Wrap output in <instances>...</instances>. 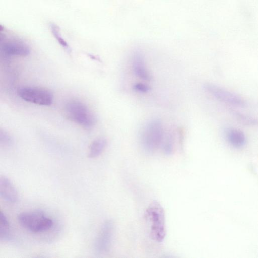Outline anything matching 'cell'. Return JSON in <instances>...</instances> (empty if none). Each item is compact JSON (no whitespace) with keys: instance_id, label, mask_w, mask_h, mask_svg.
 Returning a JSON list of instances; mask_svg holds the SVG:
<instances>
[{"instance_id":"1","label":"cell","mask_w":258,"mask_h":258,"mask_svg":"<svg viewBox=\"0 0 258 258\" xmlns=\"http://www.w3.org/2000/svg\"><path fill=\"white\" fill-rule=\"evenodd\" d=\"M145 217L149 223L150 237L155 241L162 242L166 235L164 210L157 201H152L147 208Z\"/></svg>"},{"instance_id":"2","label":"cell","mask_w":258,"mask_h":258,"mask_svg":"<svg viewBox=\"0 0 258 258\" xmlns=\"http://www.w3.org/2000/svg\"><path fill=\"white\" fill-rule=\"evenodd\" d=\"M164 129L161 121L153 119L148 121L142 128L140 141L143 149L149 153L161 147L164 140Z\"/></svg>"},{"instance_id":"3","label":"cell","mask_w":258,"mask_h":258,"mask_svg":"<svg viewBox=\"0 0 258 258\" xmlns=\"http://www.w3.org/2000/svg\"><path fill=\"white\" fill-rule=\"evenodd\" d=\"M64 110L69 119L84 128H91L96 123L94 114L85 104L80 101H69L66 104Z\"/></svg>"},{"instance_id":"4","label":"cell","mask_w":258,"mask_h":258,"mask_svg":"<svg viewBox=\"0 0 258 258\" xmlns=\"http://www.w3.org/2000/svg\"><path fill=\"white\" fill-rule=\"evenodd\" d=\"M18 221L24 228L34 233L45 232L53 225L52 220L41 211H30L21 213Z\"/></svg>"},{"instance_id":"5","label":"cell","mask_w":258,"mask_h":258,"mask_svg":"<svg viewBox=\"0 0 258 258\" xmlns=\"http://www.w3.org/2000/svg\"><path fill=\"white\" fill-rule=\"evenodd\" d=\"M17 93L23 100L39 105L49 106L53 101L52 92L43 88L22 87L17 89Z\"/></svg>"},{"instance_id":"6","label":"cell","mask_w":258,"mask_h":258,"mask_svg":"<svg viewBox=\"0 0 258 258\" xmlns=\"http://www.w3.org/2000/svg\"><path fill=\"white\" fill-rule=\"evenodd\" d=\"M1 50L7 57H25L30 52L29 46L24 41L16 37H7L2 32H1Z\"/></svg>"},{"instance_id":"7","label":"cell","mask_w":258,"mask_h":258,"mask_svg":"<svg viewBox=\"0 0 258 258\" xmlns=\"http://www.w3.org/2000/svg\"><path fill=\"white\" fill-rule=\"evenodd\" d=\"M114 230V223L112 220L108 219L103 222L94 242V247L96 253L102 254L110 250Z\"/></svg>"},{"instance_id":"8","label":"cell","mask_w":258,"mask_h":258,"mask_svg":"<svg viewBox=\"0 0 258 258\" xmlns=\"http://www.w3.org/2000/svg\"><path fill=\"white\" fill-rule=\"evenodd\" d=\"M204 88L209 94L221 102L236 107L244 105V101L241 97L217 85L206 83Z\"/></svg>"},{"instance_id":"9","label":"cell","mask_w":258,"mask_h":258,"mask_svg":"<svg viewBox=\"0 0 258 258\" xmlns=\"http://www.w3.org/2000/svg\"><path fill=\"white\" fill-rule=\"evenodd\" d=\"M131 66L136 77L146 81L151 80V75L146 66L144 55L140 51H135L132 54Z\"/></svg>"},{"instance_id":"10","label":"cell","mask_w":258,"mask_h":258,"mask_svg":"<svg viewBox=\"0 0 258 258\" xmlns=\"http://www.w3.org/2000/svg\"><path fill=\"white\" fill-rule=\"evenodd\" d=\"M0 195L8 202L14 203L18 200L16 189L10 179L4 175L0 176Z\"/></svg>"},{"instance_id":"11","label":"cell","mask_w":258,"mask_h":258,"mask_svg":"<svg viewBox=\"0 0 258 258\" xmlns=\"http://www.w3.org/2000/svg\"><path fill=\"white\" fill-rule=\"evenodd\" d=\"M226 138L230 145L235 148H241L246 143L245 134L239 129H229L226 132Z\"/></svg>"},{"instance_id":"12","label":"cell","mask_w":258,"mask_h":258,"mask_svg":"<svg viewBox=\"0 0 258 258\" xmlns=\"http://www.w3.org/2000/svg\"><path fill=\"white\" fill-rule=\"evenodd\" d=\"M107 140L103 137H100L92 141L89 148L88 157L95 158L100 156L107 146Z\"/></svg>"},{"instance_id":"13","label":"cell","mask_w":258,"mask_h":258,"mask_svg":"<svg viewBox=\"0 0 258 258\" xmlns=\"http://www.w3.org/2000/svg\"><path fill=\"white\" fill-rule=\"evenodd\" d=\"M11 233L9 222L5 214L0 212V238L2 241H8L10 239Z\"/></svg>"},{"instance_id":"14","label":"cell","mask_w":258,"mask_h":258,"mask_svg":"<svg viewBox=\"0 0 258 258\" xmlns=\"http://www.w3.org/2000/svg\"><path fill=\"white\" fill-rule=\"evenodd\" d=\"M49 28L53 37L57 41L58 43L68 52H71V49L66 42V41L62 37L60 33L59 27L56 24L51 23L49 24Z\"/></svg>"},{"instance_id":"15","label":"cell","mask_w":258,"mask_h":258,"mask_svg":"<svg viewBox=\"0 0 258 258\" xmlns=\"http://www.w3.org/2000/svg\"><path fill=\"white\" fill-rule=\"evenodd\" d=\"M161 148L163 152L167 154H171L174 150V141L171 135H168L164 139Z\"/></svg>"},{"instance_id":"16","label":"cell","mask_w":258,"mask_h":258,"mask_svg":"<svg viewBox=\"0 0 258 258\" xmlns=\"http://www.w3.org/2000/svg\"><path fill=\"white\" fill-rule=\"evenodd\" d=\"M234 115H235L237 119L241 122L245 124L255 125L257 123V121L256 119L248 115L243 114L238 112H234Z\"/></svg>"},{"instance_id":"17","label":"cell","mask_w":258,"mask_h":258,"mask_svg":"<svg viewBox=\"0 0 258 258\" xmlns=\"http://www.w3.org/2000/svg\"><path fill=\"white\" fill-rule=\"evenodd\" d=\"M0 143L1 145L4 147L11 146L13 143L11 136L7 132L2 130L0 132Z\"/></svg>"},{"instance_id":"18","label":"cell","mask_w":258,"mask_h":258,"mask_svg":"<svg viewBox=\"0 0 258 258\" xmlns=\"http://www.w3.org/2000/svg\"><path fill=\"white\" fill-rule=\"evenodd\" d=\"M133 88L134 91L141 93H146L150 90V87L143 83H135L133 85Z\"/></svg>"}]
</instances>
